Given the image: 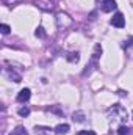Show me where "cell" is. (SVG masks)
Returning <instances> with one entry per match:
<instances>
[{
    "mask_svg": "<svg viewBox=\"0 0 133 135\" xmlns=\"http://www.w3.org/2000/svg\"><path fill=\"white\" fill-rule=\"evenodd\" d=\"M108 116H110L111 119L125 121V119H127V112H125V108H124L122 105L116 104V105H113L111 108H108Z\"/></svg>",
    "mask_w": 133,
    "mask_h": 135,
    "instance_id": "6da1fadb",
    "label": "cell"
},
{
    "mask_svg": "<svg viewBox=\"0 0 133 135\" xmlns=\"http://www.w3.org/2000/svg\"><path fill=\"white\" fill-rule=\"evenodd\" d=\"M100 54H102V47H100V44H96V47H94V54H93V58H91V63H89V65L86 66V69L83 71V75L91 74V71L97 66V60H99Z\"/></svg>",
    "mask_w": 133,
    "mask_h": 135,
    "instance_id": "7a4b0ae2",
    "label": "cell"
},
{
    "mask_svg": "<svg viewBox=\"0 0 133 135\" xmlns=\"http://www.w3.org/2000/svg\"><path fill=\"white\" fill-rule=\"evenodd\" d=\"M110 22H111V25H113V27H116V28H122V27L125 25V19H124V14H122V13H116Z\"/></svg>",
    "mask_w": 133,
    "mask_h": 135,
    "instance_id": "3957f363",
    "label": "cell"
},
{
    "mask_svg": "<svg viewBox=\"0 0 133 135\" xmlns=\"http://www.w3.org/2000/svg\"><path fill=\"white\" fill-rule=\"evenodd\" d=\"M116 2L114 0H103L102 2V11H105V13H111L113 9H116Z\"/></svg>",
    "mask_w": 133,
    "mask_h": 135,
    "instance_id": "277c9868",
    "label": "cell"
},
{
    "mask_svg": "<svg viewBox=\"0 0 133 135\" xmlns=\"http://www.w3.org/2000/svg\"><path fill=\"white\" fill-rule=\"evenodd\" d=\"M30 96H32V91H30L28 88H24V90H21L19 94H17V102H27L30 99Z\"/></svg>",
    "mask_w": 133,
    "mask_h": 135,
    "instance_id": "5b68a950",
    "label": "cell"
},
{
    "mask_svg": "<svg viewBox=\"0 0 133 135\" xmlns=\"http://www.w3.org/2000/svg\"><path fill=\"white\" fill-rule=\"evenodd\" d=\"M69 132V124H58L55 127V134H67Z\"/></svg>",
    "mask_w": 133,
    "mask_h": 135,
    "instance_id": "8992f818",
    "label": "cell"
},
{
    "mask_svg": "<svg viewBox=\"0 0 133 135\" xmlns=\"http://www.w3.org/2000/svg\"><path fill=\"white\" fill-rule=\"evenodd\" d=\"M72 119H74L75 123H83V121H85V113H83V112H75V113L72 115Z\"/></svg>",
    "mask_w": 133,
    "mask_h": 135,
    "instance_id": "52a82bcc",
    "label": "cell"
},
{
    "mask_svg": "<svg viewBox=\"0 0 133 135\" xmlns=\"http://www.w3.org/2000/svg\"><path fill=\"white\" fill-rule=\"evenodd\" d=\"M67 60H69L70 63H77V61L80 60V54H78V52H70V54L67 55Z\"/></svg>",
    "mask_w": 133,
    "mask_h": 135,
    "instance_id": "ba28073f",
    "label": "cell"
},
{
    "mask_svg": "<svg viewBox=\"0 0 133 135\" xmlns=\"http://www.w3.org/2000/svg\"><path fill=\"white\" fill-rule=\"evenodd\" d=\"M9 135H28V132H27V129H25V127L17 126V127L14 129V132H11Z\"/></svg>",
    "mask_w": 133,
    "mask_h": 135,
    "instance_id": "9c48e42d",
    "label": "cell"
},
{
    "mask_svg": "<svg viewBox=\"0 0 133 135\" xmlns=\"http://www.w3.org/2000/svg\"><path fill=\"white\" fill-rule=\"evenodd\" d=\"M17 113H19L21 116H24V118H25V116H28V115H30V108H28V107H21V108L17 110Z\"/></svg>",
    "mask_w": 133,
    "mask_h": 135,
    "instance_id": "30bf717a",
    "label": "cell"
},
{
    "mask_svg": "<svg viewBox=\"0 0 133 135\" xmlns=\"http://www.w3.org/2000/svg\"><path fill=\"white\" fill-rule=\"evenodd\" d=\"M34 35H36L38 38H45V32H44V28H42V27H38V28H36V32H34Z\"/></svg>",
    "mask_w": 133,
    "mask_h": 135,
    "instance_id": "8fae6325",
    "label": "cell"
},
{
    "mask_svg": "<svg viewBox=\"0 0 133 135\" xmlns=\"http://www.w3.org/2000/svg\"><path fill=\"white\" fill-rule=\"evenodd\" d=\"M117 135H129V129L125 126H119L117 129Z\"/></svg>",
    "mask_w": 133,
    "mask_h": 135,
    "instance_id": "7c38bea8",
    "label": "cell"
},
{
    "mask_svg": "<svg viewBox=\"0 0 133 135\" xmlns=\"http://www.w3.org/2000/svg\"><path fill=\"white\" fill-rule=\"evenodd\" d=\"M9 30H11L9 25H6V24H2V25H0V32H2L3 35H8L9 33Z\"/></svg>",
    "mask_w": 133,
    "mask_h": 135,
    "instance_id": "4fadbf2b",
    "label": "cell"
},
{
    "mask_svg": "<svg viewBox=\"0 0 133 135\" xmlns=\"http://www.w3.org/2000/svg\"><path fill=\"white\" fill-rule=\"evenodd\" d=\"M8 75H9V79H14V82H21V75L19 74H16V72H8Z\"/></svg>",
    "mask_w": 133,
    "mask_h": 135,
    "instance_id": "5bb4252c",
    "label": "cell"
},
{
    "mask_svg": "<svg viewBox=\"0 0 133 135\" xmlns=\"http://www.w3.org/2000/svg\"><path fill=\"white\" fill-rule=\"evenodd\" d=\"M78 135H96V132H93V131H83V132H80Z\"/></svg>",
    "mask_w": 133,
    "mask_h": 135,
    "instance_id": "9a60e30c",
    "label": "cell"
},
{
    "mask_svg": "<svg viewBox=\"0 0 133 135\" xmlns=\"http://www.w3.org/2000/svg\"><path fill=\"white\" fill-rule=\"evenodd\" d=\"M132 42H133V38H130L127 42H124V47H129V46H132Z\"/></svg>",
    "mask_w": 133,
    "mask_h": 135,
    "instance_id": "2e32d148",
    "label": "cell"
}]
</instances>
